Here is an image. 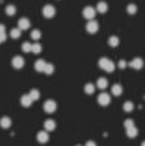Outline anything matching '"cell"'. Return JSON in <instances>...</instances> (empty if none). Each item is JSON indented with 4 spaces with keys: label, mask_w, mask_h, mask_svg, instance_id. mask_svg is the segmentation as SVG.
Segmentation results:
<instances>
[{
    "label": "cell",
    "mask_w": 145,
    "mask_h": 146,
    "mask_svg": "<svg viewBox=\"0 0 145 146\" xmlns=\"http://www.w3.org/2000/svg\"><path fill=\"white\" fill-rule=\"evenodd\" d=\"M1 43H4V41H3V40H1V38H0V44H1Z\"/></svg>",
    "instance_id": "cell-34"
},
{
    "label": "cell",
    "mask_w": 145,
    "mask_h": 146,
    "mask_svg": "<svg viewBox=\"0 0 145 146\" xmlns=\"http://www.w3.org/2000/svg\"><path fill=\"white\" fill-rule=\"evenodd\" d=\"M44 129H46V131H54V129H55V122L51 121V119L46 121V122H44Z\"/></svg>",
    "instance_id": "cell-15"
},
{
    "label": "cell",
    "mask_w": 145,
    "mask_h": 146,
    "mask_svg": "<svg viewBox=\"0 0 145 146\" xmlns=\"http://www.w3.org/2000/svg\"><path fill=\"white\" fill-rule=\"evenodd\" d=\"M41 37V34H40V31L39 30H34V31H31V38H34V40H39Z\"/></svg>",
    "instance_id": "cell-29"
},
{
    "label": "cell",
    "mask_w": 145,
    "mask_h": 146,
    "mask_svg": "<svg viewBox=\"0 0 145 146\" xmlns=\"http://www.w3.org/2000/svg\"><path fill=\"white\" fill-rule=\"evenodd\" d=\"M132 109H134V104L132 102H125L124 104V111L125 112H131Z\"/></svg>",
    "instance_id": "cell-25"
},
{
    "label": "cell",
    "mask_w": 145,
    "mask_h": 146,
    "mask_svg": "<svg viewBox=\"0 0 145 146\" xmlns=\"http://www.w3.org/2000/svg\"><path fill=\"white\" fill-rule=\"evenodd\" d=\"M108 87V81L105 80V78H100L98 81H97V88H100V90H105Z\"/></svg>",
    "instance_id": "cell-14"
},
{
    "label": "cell",
    "mask_w": 145,
    "mask_h": 146,
    "mask_svg": "<svg viewBox=\"0 0 145 146\" xmlns=\"http://www.w3.org/2000/svg\"><path fill=\"white\" fill-rule=\"evenodd\" d=\"M111 92H112V95L118 97V95H121V94H122V87H121L120 84H115V85H112Z\"/></svg>",
    "instance_id": "cell-13"
},
{
    "label": "cell",
    "mask_w": 145,
    "mask_h": 146,
    "mask_svg": "<svg viewBox=\"0 0 145 146\" xmlns=\"http://www.w3.org/2000/svg\"><path fill=\"white\" fill-rule=\"evenodd\" d=\"M41 51V46L39 44V43H34L33 46H31V52H34V54H39Z\"/></svg>",
    "instance_id": "cell-24"
},
{
    "label": "cell",
    "mask_w": 145,
    "mask_h": 146,
    "mask_svg": "<svg viewBox=\"0 0 145 146\" xmlns=\"http://www.w3.org/2000/svg\"><path fill=\"white\" fill-rule=\"evenodd\" d=\"M14 13H16V7H14V6L10 4V6L6 7V14H7V16H13Z\"/></svg>",
    "instance_id": "cell-22"
},
{
    "label": "cell",
    "mask_w": 145,
    "mask_h": 146,
    "mask_svg": "<svg viewBox=\"0 0 145 146\" xmlns=\"http://www.w3.org/2000/svg\"><path fill=\"white\" fill-rule=\"evenodd\" d=\"M78 146H80V145H78Z\"/></svg>",
    "instance_id": "cell-36"
},
{
    "label": "cell",
    "mask_w": 145,
    "mask_h": 146,
    "mask_svg": "<svg viewBox=\"0 0 145 146\" xmlns=\"http://www.w3.org/2000/svg\"><path fill=\"white\" fill-rule=\"evenodd\" d=\"M124 126H125V129H128V128H131V126H134V122H132L131 119H127V121L124 122Z\"/></svg>",
    "instance_id": "cell-30"
},
{
    "label": "cell",
    "mask_w": 145,
    "mask_h": 146,
    "mask_svg": "<svg viewBox=\"0 0 145 146\" xmlns=\"http://www.w3.org/2000/svg\"><path fill=\"white\" fill-rule=\"evenodd\" d=\"M84 91H86V94H94V91H96V85H93V84H87Z\"/></svg>",
    "instance_id": "cell-21"
},
{
    "label": "cell",
    "mask_w": 145,
    "mask_h": 146,
    "mask_svg": "<svg viewBox=\"0 0 145 146\" xmlns=\"http://www.w3.org/2000/svg\"><path fill=\"white\" fill-rule=\"evenodd\" d=\"M1 33H6V31H4V26H3V24H0V34H1Z\"/></svg>",
    "instance_id": "cell-32"
},
{
    "label": "cell",
    "mask_w": 145,
    "mask_h": 146,
    "mask_svg": "<svg viewBox=\"0 0 145 146\" xmlns=\"http://www.w3.org/2000/svg\"><path fill=\"white\" fill-rule=\"evenodd\" d=\"M86 146H96V143H94V142H87Z\"/></svg>",
    "instance_id": "cell-33"
},
{
    "label": "cell",
    "mask_w": 145,
    "mask_h": 146,
    "mask_svg": "<svg viewBox=\"0 0 145 146\" xmlns=\"http://www.w3.org/2000/svg\"><path fill=\"white\" fill-rule=\"evenodd\" d=\"M0 126L4 128V129H6V128H10V126H11V119H10L9 116L1 118V119H0Z\"/></svg>",
    "instance_id": "cell-12"
},
{
    "label": "cell",
    "mask_w": 145,
    "mask_h": 146,
    "mask_svg": "<svg viewBox=\"0 0 145 146\" xmlns=\"http://www.w3.org/2000/svg\"><path fill=\"white\" fill-rule=\"evenodd\" d=\"M11 65L14 67V68H23V65H24V60H23V57H14L13 60H11Z\"/></svg>",
    "instance_id": "cell-7"
},
{
    "label": "cell",
    "mask_w": 145,
    "mask_h": 146,
    "mask_svg": "<svg viewBox=\"0 0 145 146\" xmlns=\"http://www.w3.org/2000/svg\"><path fill=\"white\" fill-rule=\"evenodd\" d=\"M46 61L44 60H37L36 62H34V70L36 71H39V72H44V68H46Z\"/></svg>",
    "instance_id": "cell-8"
},
{
    "label": "cell",
    "mask_w": 145,
    "mask_h": 146,
    "mask_svg": "<svg viewBox=\"0 0 145 146\" xmlns=\"http://www.w3.org/2000/svg\"><path fill=\"white\" fill-rule=\"evenodd\" d=\"M20 31H21L20 29H13V30L10 31V37H11V38H19V37H20Z\"/></svg>",
    "instance_id": "cell-20"
},
{
    "label": "cell",
    "mask_w": 145,
    "mask_h": 146,
    "mask_svg": "<svg viewBox=\"0 0 145 146\" xmlns=\"http://www.w3.org/2000/svg\"><path fill=\"white\" fill-rule=\"evenodd\" d=\"M53 71H54V65L53 64H46V68H44V72L46 74H53Z\"/></svg>",
    "instance_id": "cell-26"
},
{
    "label": "cell",
    "mask_w": 145,
    "mask_h": 146,
    "mask_svg": "<svg viewBox=\"0 0 145 146\" xmlns=\"http://www.w3.org/2000/svg\"><path fill=\"white\" fill-rule=\"evenodd\" d=\"M118 67H120V68H125V67H127V62H125L124 60H121V61L118 62Z\"/></svg>",
    "instance_id": "cell-31"
},
{
    "label": "cell",
    "mask_w": 145,
    "mask_h": 146,
    "mask_svg": "<svg viewBox=\"0 0 145 146\" xmlns=\"http://www.w3.org/2000/svg\"><path fill=\"white\" fill-rule=\"evenodd\" d=\"M98 64H100V67H101L104 71H107V72H112L114 68H115L114 62H112L111 60H108V58H101Z\"/></svg>",
    "instance_id": "cell-1"
},
{
    "label": "cell",
    "mask_w": 145,
    "mask_h": 146,
    "mask_svg": "<svg viewBox=\"0 0 145 146\" xmlns=\"http://www.w3.org/2000/svg\"><path fill=\"white\" fill-rule=\"evenodd\" d=\"M97 10L94 7H91V6H88V7H86L84 10H83V16L87 19V20H93L94 19V16H96Z\"/></svg>",
    "instance_id": "cell-3"
},
{
    "label": "cell",
    "mask_w": 145,
    "mask_h": 146,
    "mask_svg": "<svg viewBox=\"0 0 145 146\" xmlns=\"http://www.w3.org/2000/svg\"><path fill=\"white\" fill-rule=\"evenodd\" d=\"M31 98H30V95H23L21 97V105L23 106H30L31 105Z\"/></svg>",
    "instance_id": "cell-18"
},
{
    "label": "cell",
    "mask_w": 145,
    "mask_h": 146,
    "mask_svg": "<svg viewBox=\"0 0 145 146\" xmlns=\"http://www.w3.org/2000/svg\"><path fill=\"white\" fill-rule=\"evenodd\" d=\"M108 43H110V46H111V47H117V46H118V43H120V40H118V37H110Z\"/></svg>",
    "instance_id": "cell-23"
},
{
    "label": "cell",
    "mask_w": 145,
    "mask_h": 146,
    "mask_svg": "<svg viewBox=\"0 0 145 146\" xmlns=\"http://www.w3.org/2000/svg\"><path fill=\"white\" fill-rule=\"evenodd\" d=\"M127 10H128L130 14H134V13H137V6H135V4H130V6L127 7Z\"/></svg>",
    "instance_id": "cell-28"
},
{
    "label": "cell",
    "mask_w": 145,
    "mask_h": 146,
    "mask_svg": "<svg viewBox=\"0 0 145 146\" xmlns=\"http://www.w3.org/2000/svg\"><path fill=\"white\" fill-rule=\"evenodd\" d=\"M37 141L40 142V143H46L48 141V133L46 131H41V132H39L37 133Z\"/></svg>",
    "instance_id": "cell-10"
},
{
    "label": "cell",
    "mask_w": 145,
    "mask_h": 146,
    "mask_svg": "<svg viewBox=\"0 0 145 146\" xmlns=\"http://www.w3.org/2000/svg\"><path fill=\"white\" fill-rule=\"evenodd\" d=\"M107 10H108V6H107L105 1H100V3L97 4V11H100V13H105Z\"/></svg>",
    "instance_id": "cell-16"
},
{
    "label": "cell",
    "mask_w": 145,
    "mask_h": 146,
    "mask_svg": "<svg viewBox=\"0 0 145 146\" xmlns=\"http://www.w3.org/2000/svg\"><path fill=\"white\" fill-rule=\"evenodd\" d=\"M30 27V21L27 19H20L19 20V29L20 30H27Z\"/></svg>",
    "instance_id": "cell-11"
},
{
    "label": "cell",
    "mask_w": 145,
    "mask_h": 146,
    "mask_svg": "<svg viewBox=\"0 0 145 146\" xmlns=\"http://www.w3.org/2000/svg\"><path fill=\"white\" fill-rule=\"evenodd\" d=\"M43 108H44V111H46L47 113H53V112L57 109V104H55L53 99H48V101H46V102H44Z\"/></svg>",
    "instance_id": "cell-2"
},
{
    "label": "cell",
    "mask_w": 145,
    "mask_h": 146,
    "mask_svg": "<svg viewBox=\"0 0 145 146\" xmlns=\"http://www.w3.org/2000/svg\"><path fill=\"white\" fill-rule=\"evenodd\" d=\"M130 65H131L134 70H141L142 65H144V61H142L141 58H134V60L130 62Z\"/></svg>",
    "instance_id": "cell-9"
},
{
    "label": "cell",
    "mask_w": 145,
    "mask_h": 146,
    "mask_svg": "<svg viewBox=\"0 0 145 146\" xmlns=\"http://www.w3.org/2000/svg\"><path fill=\"white\" fill-rule=\"evenodd\" d=\"M87 31L91 33V34L97 33V31H98V23L94 21V20H90V21L87 23Z\"/></svg>",
    "instance_id": "cell-6"
},
{
    "label": "cell",
    "mask_w": 145,
    "mask_h": 146,
    "mask_svg": "<svg viewBox=\"0 0 145 146\" xmlns=\"http://www.w3.org/2000/svg\"><path fill=\"white\" fill-rule=\"evenodd\" d=\"M29 95H30V98H31V101H37V99L40 98V92H39L37 90H31Z\"/></svg>",
    "instance_id": "cell-19"
},
{
    "label": "cell",
    "mask_w": 145,
    "mask_h": 146,
    "mask_svg": "<svg viewBox=\"0 0 145 146\" xmlns=\"http://www.w3.org/2000/svg\"><path fill=\"white\" fill-rule=\"evenodd\" d=\"M21 50H23L24 52H30V51H31V44H30V43H23Z\"/></svg>",
    "instance_id": "cell-27"
},
{
    "label": "cell",
    "mask_w": 145,
    "mask_h": 146,
    "mask_svg": "<svg viewBox=\"0 0 145 146\" xmlns=\"http://www.w3.org/2000/svg\"><path fill=\"white\" fill-rule=\"evenodd\" d=\"M127 135H128V138H135L138 135V129L135 126H131V128L127 129Z\"/></svg>",
    "instance_id": "cell-17"
},
{
    "label": "cell",
    "mask_w": 145,
    "mask_h": 146,
    "mask_svg": "<svg viewBox=\"0 0 145 146\" xmlns=\"http://www.w3.org/2000/svg\"><path fill=\"white\" fill-rule=\"evenodd\" d=\"M54 14H55V9H54L51 4H47V6H44V7H43V16H44V17L51 19Z\"/></svg>",
    "instance_id": "cell-4"
},
{
    "label": "cell",
    "mask_w": 145,
    "mask_h": 146,
    "mask_svg": "<svg viewBox=\"0 0 145 146\" xmlns=\"http://www.w3.org/2000/svg\"><path fill=\"white\" fill-rule=\"evenodd\" d=\"M110 102H111V98H110L108 94L102 92V94H100V95H98V104H100V105L105 106V105H108Z\"/></svg>",
    "instance_id": "cell-5"
},
{
    "label": "cell",
    "mask_w": 145,
    "mask_h": 146,
    "mask_svg": "<svg viewBox=\"0 0 145 146\" xmlns=\"http://www.w3.org/2000/svg\"><path fill=\"white\" fill-rule=\"evenodd\" d=\"M141 146H145V142H142V145H141Z\"/></svg>",
    "instance_id": "cell-35"
}]
</instances>
